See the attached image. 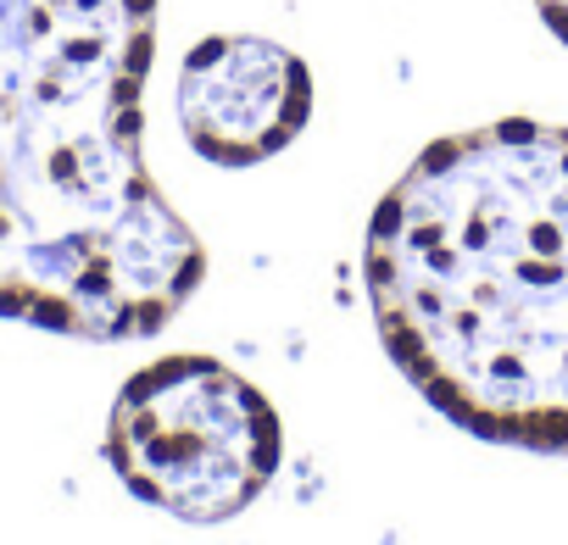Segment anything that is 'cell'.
Instances as JSON below:
<instances>
[{"mask_svg":"<svg viewBox=\"0 0 568 545\" xmlns=\"http://www.w3.org/2000/svg\"><path fill=\"white\" fill-rule=\"evenodd\" d=\"M156 0H0V318L145 340L206 256L145 173Z\"/></svg>","mask_w":568,"mask_h":545,"instance_id":"6da1fadb","label":"cell"},{"mask_svg":"<svg viewBox=\"0 0 568 545\" xmlns=\"http://www.w3.org/2000/svg\"><path fill=\"white\" fill-rule=\"evenodd\" d=\"M106 456L118 479L156 512L223 523L245 512L278 473V418L234 368L168 357L123 384Z\"/></svg>","mask_w":568,"mask_h":545,"instance_id":"3957f363","label":"cell"},{"mask_svg":"<svg viewBox=\"0 0 568 545\" xmlns=\"http://www.w3.org/2000/svg\"><path fill=\"white\" fill-rule=\"evenodd\" d=\"M313 112L307 68L273 40H206L179 79V123L195 156L217 167H256L302 134Z\"/></svg>","mask_w":568,"mask_h":545,"instance_id":"277c9868","label":"cell"},{"mask_svg":"<svg viewBox=\"0 0 568 545\" xmlns=\"http://www.w3.org/2000/svg\"><path fill=\"white\" fill-rule=\"evenodd\" d=\"M363 272L435 412L568 456V128L507 117L429 145L379 200Z\"/></svg>","mask_w":568,"mask_h":545,"instance_id":"7a4b0ae2","label":"cell"},{"mask_svg":"<svg viewBox=\"0 0 568 545\" xmlns=\"http://www.w3.org/2000/svg\"><path fill=\"white\" fill-rule=\"evenodd\" d=\"M535 7H540V18H546V29L568 45V0H535Z\"/></svg>","mask_w":568,"mask_h":545,"instance_id":"5b68a950","label":"cell"}]
</instances>
